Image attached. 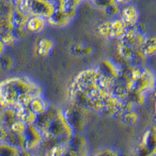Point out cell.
Listing matches in <instances>:
<instances>
[{
	"label": "cell",
	"instance_id": "cell-30",
	"mask_svg": "<svg viewBox=\"0 0 156 156\" xmlns=\"http://www.w3.org/2000/svg\"><path fill=\"white\" fill-rule=\"evenodd\" d=\"M154 115L156 119V89L154 90Z\"/></svg>",
	"mask_w": 156,
	"mask_h": 156
},
{
	"label": "cell",
	"instance_id": "cell-23",
	"mask_svg": "<svg viewBox=\"0 0 156 156\" xmlns=\"http://www.w3.org/2000/svg\"><path fill=\"white\" fill-rule=\"evenodd\" d=\"M27 125L25 124L23 121H21L20 119H17L12 123V126L9 128V130L16 134L23 135L27 129Z\"/></svg>",
	"mask_w": 156,
	"mask_h": 156
},
{
	"label": "cell",
	"instance_id": "cell-6",
	"mask_svg": "<svg viewBox=\"0 0 156 156\" xmlns=\"http://www.w3.org/2000/svg\"><path fill=\"white\" fill-rule=\"evenodd\" d=\"M133 156H154L156 154V125L146 129L133 150Z\"/></svg>",
	"mask_w": 156,
	"mask_h": 156
},
{
	"label": "cell",
	"instance_id": "cell-22",
	"mask_svg": "<svg viewBox=\"0 0 156 156\" xmlns=\"http://www.w3.org/2000/svg\"><path fill=\"white\" fill-rule=\"evenodd\" d=\"M0 39L6 47L13 46L18 41L13 31H2L0 33Z\"/></svg>",
	"mask_w": 156,
	"mask_h": 156
},
{
	"label": "cell",
	"instance_id": "cell-25",
	"mask_svg": "<svg viewBox=\"0 0 156 156\" xmlns=\"http://www.w3.org/2000/svg\"><path fill=\"white\" fill-rule=\"evenodd\" d=\"M13 58L8 55H2L0 56V66L4 69H10L13 66Z\"/></svg>",
	"mask_w": 156,
	"mask_h": 156
},
{
	"label": "cell",
	"instance_id": "cell-27",
	"mask_svg": "<svg viewBox=\"0 0 156 156\" xmlns=\"http://www.w3.org/2000/svg\"><path fill=\"white\" fill-rule=\"evenodd\" d=\"M84 44L82 42H76L71 47V53L75 56H82V50Z\"/></svg>",
	"mask_w": 156,
	"mask_h": 156
},
{
	"label": "cell",
	"instance_id": "cell-10",
	"mask_svg": "<svg viewBox=\"0 0 156 156\" xmlns=\"http://www.w3.org/2000/svg\"><path fill=\"white\" fill-rule=\"evenodd\" d=\"M98 67L103 74L115 80H118L122 73V69L110 59H104Z\"/></svg>",
	"mask_w": 156,
	"mask_h": 156
},
{
	"label": "cell",
	"instance_id": "cell-17",
	"mask_svg": "<svg viewBox=\"0 0 156 156\" xmlns=\"http://www.w3.org/2000/svg\"><path fill=\"white\" fill-rule=\"evenodd\" d=\"M128 29L129 28L119 16L112 19V37L120 40L127 32Z\"/></svg>",
	"mask_w": 156,
	"mask_h": 156
},
{
	"label": "cell",
	"instance_id": "cell-2",
	"mask_svg": "<svg viewBox=\"0 0 156 156\" xmlns=\"http://www.w3.org/2000/svg\"><path fill=\"white\" fill-rule=\"evenodd\" d=\"M34 124L44 135V141L52 142L51 146L69 142L76 133L64 108L54 105H50L46 112L38 115Z\"/></svg>",
	"mask_w": 156,
	"mask_h": 156
},
{
	"label": "cell",
	"instance_id": "cell-13",
	"mask_svg": "<svg viewBox=\"0 0 156 156\" xmlns=\"http://www.w3.org/2000/svg\"><path fill=\"white\" fill-rule=\"evenodd\" d=\"M54 45V41L49 37H41L37 40L36 44V53L41 57L48 56L53 49Z\"/></svg>",
	"mask_w": 156,
	"mask_h": 156
},
{
	"label": "cell",
	"instance_id": "cell-14",
	"mask_svg": "<svg viewBox=\"0 0 156 156\" xmlns=\"http://www.w3.org/2000/svg\"><path fill=\"white\" fill-rule=\"evenodd\" d=\"M140 50L146 58L156 56V34H146Z\"/></svg>",
	"mask_w": 156,
	"mask_h": 156
},
{
	"label": "cell",
	"instance_id": "cell-12",
	"mask_svg": "<svg viewBox=\"0 0 156 156\" xmlns=\"http://www.w3.org/2000/svg\"><path fill=\"white\" fill-rule=\"evenodd\" d=\"M17 119H19L16 108H2L0 110V126L9 129L12 123Z\"/></svg>",
	"mask_w": 156,
	"mask_h": 156
},
{
	"label": "cell",
	"instance_id": "cell-8",
	"mask_svg": "<svg viewBox=\"0 0 156 156\" xmlns=\"http://www.w3.org/2000/svg\"><path fill=\"white\" fill-rule=\"evenodd\" d=\"M85 110V108L72 103L67 109H64L68 120L70 122L71 126H73L75 133L76 130L82 129L85 126L86 115L83 112Z\"/></svg>",
	"mask_w": 156,
	"mask_h": 156
},
{
	"label": "cell",
	"instance_id": "cell-1",
	"mask_svg": "<svg viewBox=\"0 0 156 156\" xmlns=\"http://www.w3.org/2000/svg\"><path fill=\"white\" fill-rule=\"evenodd\" d=\"M42 94V87L27 76L17 75L0 81V106L17 108L29 106L34 97Z\"/></svg>",
	"mask_w": 156,
	"mask_h": 156
},
{
	"label": "cell",
	"instance_id": "cell-11",
	"mask_svg": "<svg viewBox=\"0 0 156 156\" xmlns=\"http://www.w3.org/2000/svg\"><path fill=\"white\" fill-rule=\"evenodd\" d=\"M48 20L44 18L37 16H30L27 20L26 28L27 31L34 34H41L46 28Z\"/></svg>",
	"mask_w": 156,
	"mask_h": 156
},
{
	"label": "cell",
	"instance_id": "cell-31",
	"mask_svg": "<svg viewBox=\"0 0 156 156\" xmlns=\"http://www.w3.org/2000/svg\"><path fill=\"white\" fill-rule=\"evenodd\" d=\"M154 156H156V154H154Z\"/></svg>",
	"mask_w": 156,
	"mask_h": 156
},
{
	"label": "cell",
	"instance_id": "cell-24",
	"mask_svg": "<svg viewBox=\"0 0 156 156\" xmlns=\"http://www.w3.org/2000/svg\"><path fill=\"white\" fill-rule=\"evenodd\" d=\"M92 156H122V154L117 149L108 147L100 149Z\"/></svg>",
	"mask_w": 156,
	"mask_h": 156
},
{
	"label": "cell",
	"instance_id": "cell-19",
	"mask_svg": "<svg viewBox=\"0 0 156 156\" xmlns=\"http://www.w3.org/2000/svg\"><path fill=\"white\" fill-rule=\"evenodd\" d=\"M119 119H121L123 123L129 126L134 125L139 120V114L136 112L134 108L128 109L120 116Z\"/></svg>",
	"mask_w": 156,
	"mask_h": 156
},
{
	"label": "cell",
	"instance_id": "cell-15",
	"mask_svg": "<svg viewBox=\"0 0 156 156\" xmlns=\"http://www.w3.org/2000/svg\"><path fill=\"white\" fill-rule=\"evenodd\" d=\"M18 119L23 121L25 124H34L37 119L38 115L30 108V106H24L16 109Z\"/></svg>",
	"mask_w": 156,
	"mask_h": 156
},
{
	"label": "cell",
	"instance_id": "cell-26",
	"mask_svg": "<svg viewBox=\"0 0 156 156\" xmlns=\"http://www.w3.org/2000/svg\"><path fill=\"white\" fill-rule=\"evenodd\" d=\"M115 1H109V0H98V1H93L90 2V3L94 4L95 7L99 8V9H102L105 10V9L110 6L112 4L114 3Z\"/></svg>",
	"mask_w": 156,
	"mask_h": 156
},
{
	"label": "cell",
	"instance_id": "cell-3",
	"mask_svg": "<svg viewBox=\"0 0 156 156\" xmlns=\"http://www.w3.org/2000/svg\"><path fill=\"white\" fill-rule=\"evenodd\" d=\"M44 156H89L88 145L83 136L75 133L69 142L50 147Z\"/></svg>",
	"mask_w": 156,
	"mask_h": 156
},
{
	"label": "cell",
	"instance_id": "cell-28",
	"mask_svg": "<svg viewBox=\"0 0 156 156\" xmlns=\"http://www.w3.org/2000/svg\"><path fill=\"white\" fill-rule=\"evenodd\" d=\"M9 132H10V130L7 128L0 126V143H5L6 142Z\"/></svg>",
	"mask_w": 156,
	"mask_h": 156
},
{
	"label": "cell",
	"instance_id": "cell-21",
	"mask_svg": "<svg viewBox=\"0 0 156 156\" xmlns=\"http://www.w3.org/2000/svg\"><path fill=\"white\" fill-rule=\"evenodd\" d=\"M97 31L101 37H112V19L103 20L97 26Z\"/></svg>",
	"mask_w": 156,
	"mask_h": 156
},
{
	"label": "cell",
	"instance_id": "cell-7",
	"mask_svg": "<svg viewBox=\"0 0 156 156\" xmlns=\"http://www.w3.org/2000/svg\"><path fill=\"white\" fill-rule=\"evenodd\" d=\"M24 149L33 151L43 144L44 136L35 124L28 125L24 134Z\"/></svg>",
	"mask_w": 156,
	"mask_h": 156
},
{
	"label": "cell",
	"instance_id": "cell-16",
	"mask_svg": "<svg viewBox=\"0 0 156 156\" xmlns=\"http://www.w3.org/2000/svg\"><path fill=\"white\" fill-rule=\"evenodd\" d=\"M29 106L37 115H41L46 112L50 107V105L48 101L43 97L42 94H41L34 97L30 101Z\"/></svg>",
	"mask_w": 156,
	"mask_h": 156
},
{
	"label": "cell",
	"instance_id": "cell-29",
	"mask_svg": "<svg viewBox=\"0 0 156 156\" xmlns=\"http://www.w3.org/2000/svg\"><path fill=\"white\" fill-rule=\"evenodd\" d=\"M5 48H6V46H5V44H4V43L2 42V41H1V39H0V56L4 54Z\"/></svg>",
	"mask_w": 156,
	"mask_h": 156
},
{
	"label": "cell",
	"instance_id": "cell-5",
	"mask_svg": "<svg viewBox=\"0 0 156 156\" xmlns=\"http://www.w3.org/2000/svg\"><path fill=\"white\" fill-rule=\"evenodd\" d=\"M15 4L27 16H41L47 20L55 11V1H15Z\"/></svg>",
	"mask_w": 156,
	"mask_h": 156
},
{
	"label": "cell",
	"instance_id": "cell-9",
	"mask_svg": "<svg viewBox=\"0 0 156 156\" xmlns=\"http://www.w3.org/2000/svg\"><path fill=\"white\" fill-rule=\"evenodd\" d=\"M119 17L124 22L128 28H132L139 23L140 12L135 4L129 2L126 5H122Z\"/></svg>",
	"mask_w": 156,
	"mask_h": 156
},
{
	"label": "cell",
	"instance_id": "cell-18",
	"mask_svg": "<svg viewBox=\"0 0 156 156\" xmlns=\"http://www.w3.org/2000/svg\"><path fill=\"white\" fill-rule=\"evenodd\" d=\"M13 4H14V8L12 15V24L14 27H26L27 20L30 16H27L17 7V5L15 4V1H13Z\"/></svg>",
	"mask_w": 156,
	"mask_h": 156
},
{
	"label": "cell",
	"instance_id": "cell-4",
	"mask_svg": "<svg viewBox=\"0 0 156 156\" xmlns=\"http://www.w3.org/2000/svg\"><path fill=\"white\" fill-rule=\"evenodd\" d=\"M80 4V1H55V13L48 23L57 27H66L74 19Z\"/></svg>",
	"mask_w": 156,
	"mask_h": 156
},
{
	"label": "cell",
	"instance_id": "cell-20",
	"mask_svg": "<svg viewBox=\"0 0 156 156\" xmlns=\"http://www.w3.org/2000/svg\"><path fill=\"white\" fill-rule=\"evenodd\" d=\"M21 149L6 143H0V156H20Z\"/></svg>",
	"mask_w": 156,
	"mask_h": 156
}]
</instances>
